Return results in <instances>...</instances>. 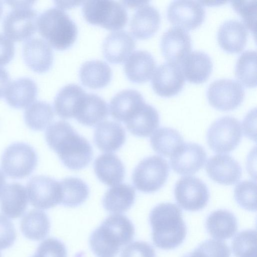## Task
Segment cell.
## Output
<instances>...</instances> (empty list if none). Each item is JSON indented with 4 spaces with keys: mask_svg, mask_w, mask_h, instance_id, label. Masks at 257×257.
<instances>
[{
    "mask_svg": "<svg viewBox=\"0 0 257 257\" xmlns=\"http://www.w3.org/2000/svg\"><path fill=\"white\" fill-rule=\"evenodd\" d=\"M45 138L50 148L69 169L81 170L92 159L91 145L68 122L58 121L49 125L45 132Z\"/></svg>",
    "mask_w": 257,
    "mask_h": 257,
    "instance_id": "6da1fadb",
    "label": "cell"
},
{
    "mask_svg": "<svg viewBox=\"0 0 257 257\" xmlns=\"http://www.w3.org/2000/svg\"><path fill=\"white\" fill-rule=\"evenodd\" d=\"M150 223L154 244L161 249H171L184 240L187 228L182 211L175 204L162 203L151 211Z\"/></svg>",
    "mask_w": 257,
    "mask_h": 257,
    "instance_id": "7a4b0ae2",
    "label": "cell"
},
{
    "mask_svg": "<svg viewBox=\"0 0 257 257\" xmlns=\"http://www.w3.org/2000/svg\"><path fill=\"white\" fill-rule=\"evenodd\" d=\"M135 228L125 215L113 214L105 218L90 237L92 250L99 257H114L121 247L133 239Z\"/></svg>",
    "mask_w": 257,
    "mask_h": 257,
    "instance_id": "3957f363",
    "label": "cell"
},
{
    "mask_svg": "<svg viewBox=\"0 0 257 257\" xmlns=\"http://www.w3.org/2000/svg\"><path fill=\"white\" fill-rule=\"evenodd\" d=\"M37 28L50 46L57 50L69 48L77 37L75 23L63 10L57 7L47 9L38 16Z\"/></svg>",
    "mask_w": 257,
    "mask_h": 257,
    "instance_id": "277c9868",
    "label": "cell"
},
{
    "mask_svg": "<svg viewBox=\"0 0 257 257\" xmlns=\"http://www.w3.org/2000/svg\"><path fill=\"white\" fill-rule=\"evenodd\" d=\"M12 9L5 16L2 27L13 41L29 38L37 30L38 13L32 6L35 1H6Z\"/></svg>",
    "mask_w": 257,
    "mask_h": 257,
    "instance_id": "5b68a950",
    "label": "cell"
},
{
    "mask_svg": "<svg viewBox=\"0 0 257 257\" xmlns=\"http://www.w3.org/2000/svg\"><path fill=\"white\" fill-rule=\"evenodd\" d=\"M82 10L89 23L109 30L118 31L123 28L128 19L124 6L113 1H85Z\"/></svg>",
    "mask_w": 257,
    "mask_h": 257,
    "instance_id": "8992f818",
    "label": "cell"
},
{
    "mask_svg": "<svg viewBox=\"0 0 257 257\" xmlns=\"http://www.w3.org/2000/svg\"><path fill=\"white\" fill-rule=\"evenodd\" d=\"M169 167L166 160L153 156L142 160L135 168L132 180L135 187L144 193H152L159 190L166 182Z\"/></svg>",
    "mask_w": 257,
    "mask_h": 257,
    "instance_id": "52a82bcc",
    "label": "cell"
},
{
    "mask_svg": "<svg viewBox=\"0 0 257 257\" xmlns=\"http://www.w3.org/2000/svg\"><path fill=\"white\" fill-rule=\"evenodd\" d=\"M37 162V154L31 146L24 143H16L5 150L1 158V167L9 177L22 179L33 172Z\"/></svg>",
    "mask_w": 257,
    "mask_h": 257,
    "instance_id": "ba28073f",
    "label": "cell"
},
{
    "mask_svg": "<svg viewBox=\"0 0 257 257\" xmlns=\"http://www.w3.org/2000/svg\"><path fill=\"white\" fill-rule=\"evenodd\" d=\"M242 136L240 122L235 117L225 116L215 120L210 126L206 139L210 148L217 153H227L239 145Z\"/></svg>",
    "mask_w": 257,
    "mask_h": 257,
    "instance_id": "9c48e42d",
    "label": "cell"
},
{
    "mask_svg": "<svg viewBox=\"0 0 257 257\" xmlns=\"http://www.w3.org/2000/svg\"><path fill=\"white\" fill-rule=\"evenodd\" d=\"M207 97L213 107L223 111L233 110L242 102L244 89L236 80L221 78L212 81L208 87Z\"/></svg>",
    "mask_w": 257,
    "mask_h": 257,
    "instance_id": "30bf717a",
    "label": "cell"
},
{
    "mask_svg": "<svg viewBox=\"0 0 257 257\" xmlns=\"http://www.w3.org/2000/svg\"><path fill=\"white\" fill-rule=\"evenodd\" d=\"M175 199L183 209L196 211L208 203L209 193L206 185L195 177L186 176L176 182L174 188Z\"/></svg>",
    "mask_w": 257,
    "mask_h": 257,
    "instance_id": "8fae6325",
    "label": "cell"
},
{
    "mask_svg": "<svg viewBox=\"0 0 257 257\" xmlns=\"http://www.w3.org/2000/svg\"><path fill=\"white\" fill-rule=\"evenodd\" d=\"M31 204L41 209H48L61 203L60 182L50 177L38 175L31 178L27 185Z\"/></svg>",
    "mask_w": 257,
    "mask_h": 257,
    "instance_id": "7c38bea8",
    "label": "cell"
},
{
    "mask_svg": "<svg viewBox=\"0 0 257 257\" xmlns=\"http://www.w3.org/2000/svg\"><path fill=\"white\" fill-rule=\"evenodd\" d=\"M167 16L169 21L176 27L191 30L198 27L203 22L205 10L199 1H174L167 8Z\"/></svg>",
    "mask_w": 257,
    "mask_h": 257,
    "instance_id": "4fadbf2b",
    "label": "cell"
},
{
    "mask_svg": "<svg viewBox=\"0 0 257 257\" xmlns=\"http://www.w3.org/2000/svg\"><path fill=\"white\" fill-rule=\"evenodd\" d=\"M170 157V165L174 172L182 175H190L203 167L207 155L199 144L187 143L181 145Z\"/></svg>",
    "mask_w": 257,
    "mask_h": 257,
    "instance_id": "5bb4252c",
    "label": "cell"
},
{
    "mask_svg": "<svg viewBox=\"0 0 257 257\" xmlns=\"http://www.w3.org/2000/svg\"><path fill=\"white\" fill-rule=\"evenodd\" d=\"M185 78L179 64L165 62L155 70L151 81L154 90L159 95L170 97L183 88Z\"/></svg>",
    "mask_w": 257,
    "mask_h": 257,
    "instance_id": "9a60e30c",
    "label": "cell"
},
{
    "mask_svg": "<svg viewBox=\"0 0 257 257\" xmlns=\"http://www.w3.org/2000/svg\"><path fill=\"white\" fill-rule=\"evenodd\" d=\"M161 49L169 61L181 62L191 50V39L188 32L178 27H171L162 35Z\"/></svg>",
    "mask_w": 257,
    "mask_h": 257,
    "instance_id": "2e32d148",
    "label": "cell"
},
{
    "mask_svg": "<svg viewBox=\"0 0 257 257\" xmlns=\"http://www.w3.org/2000/svg\"><path fill=\"white\" fill-rule=\"evenodd\" d=\"M206 171L214 181L230 185L237 183L241 176V168L231 156L218 154L210 157L206 165Z\"/></svg>",
    "mask_w": 257,
    "mask_h": 257,
    "instance_id": "e0dca14e",
    "label": "cell"
},
{
    "mask_svg": "<svg viewBox=\"0 0 257 257\" xmlns=\"http://www.w3.org/2000/svg\"><path fill=\"white\" fill-rule=\"evenodd\" d=\"M23 56L26 64L33 71H48L53 62V52L50 45L44 39L33 37L24 44Z\"/></svg>",
    "mask_w": 257,
    "mask_h": 257,
    "instance_id": "ac0fdd59",
    "label": "cell"
},
{
    "mask_svg": "<svg viewBox=\"0 0 257 257\" xmlns=\"http://www.w3.org/2000/svg\"><path fill=\"white\" fill-rule=\"evenodd\" d=\"M108 114L104 100L95 94L85 93L77 104L74 117L84 125L92 126L99 124Z\"/></svg>",
    "mask_w": 257,
    "mask_h": 257,
    "instance_id": "d6986e66",
    "label": "cell"
},
{
    "mask_svg": "<svg viewBox=\"0 0 257 257\" xmlns=\"http://www.w3.org/2000/svg\"><path fill=\"white\" fill-rule=\"evenodd\" d=\"M135 46V41L129 33L124 30L113 31L103 41V54L108 62L121 63L126 60Z\"/></svg>",
    "mask_w": 257,
    "mask_h": 257,
    "instance_id": "ffe728a7",
    "label": "cell"
},
{
    "mask_svg": "<svg viewBox=\"0 0 257 257\" xmlns=\"http://www.w3.org/2000/svg\"><path fill=\"white\" fill-rule=\"evenodd\" d=\"M247 29L241 21L231 19L224 21L217 31V40L220 46L230 53L241 51L247 42Z\"/></svg>",
    "mask_w": 257,
    "mask_h": 257,
    "instance_id": "44dd1931",
    "label": "cell"
},
{
    "mask_svg": "<svg viewBox=\"0 0 257 257\" xmlns=\"http://www.w3.org/2000/svg\"><path fill=\"white\" fill-rule=\"evenodd\" d=\"M161 16L158 10L147 3L140 7L132 16L130 28L137 39H145L153 35L158 30Z\"/></svg>",
    "mask_w": 257,
    "mask_h": 257,
    "instance_id": "7402d4cb",
    "label": "cell"
},
{
    "mask_svg": "<svg viewBox=\"0 0 257 257\" xmlns=\"http://www.w3.org/2000/svg\"><path fill=\"white\" fill-rule=\"evenodd\" d=\"M156 66L153 56L146 50H137L125 61L124 71L128 79L132 82L141 83L148 81Z\"/></svg>",
    "mask_w": 257,
    "mask_h": 257,
    "instance_id": "603a6c76",
    "label": "cell"
},
{
    "mask_svg": "<svg viewBox=\"0 0 257 257\" xmlns=\"http://www.w3.org/2000/svg\"><path fill=\"white\" fill-rule=\"evenodd\" d=\"M124 123L134 135L148 137L159 127V113L154 106L144 102Z\"/></svg>",
    "mask_w": 257,
    "mask_h": 257,
    "instance_id": "cb8c5ba5",
    "label": "cell"
},
{
    "mask_svg": "<svg viewBox=\"0 0 257 257\" xmlns=\"http://www.w3.org/2000/svg\"><path fill=\"white\" fill-rule=\"evenodd\" d=\"M28 203L27 190L18 183L9 184L4 188L0 198L2 213L11 218L21 216Z\"/></svg>",
    "mask_w": 257,
    "mask_h": 257,
    "instance_id": "d4e9b609",
    "label": "cell"
},
{
    "mask_svg": "<svg viewBox=\"0 0 257 257\" xmlns=\"http://www.w3.org/2000/svg\"><path fill=\"white\" fill-rule=\"evenodd\" d=\"M211 58L202 51H194L187 55L181 62V69L188 81L200 83L206 81L212 70Z\"/></svg>",
    "mask_w": 257,
    "mask_h": 257,
    "instance_id": "484cf974",
    "label": "cell"
},
{
    "mask_svg": "<svg viewBox=\"0 0 257 257\" xmlns=\"http://www.w3.org/2000/svg\"><path fill=\"white\" fill-rule=\"evenodd\" d=\"M145 102L138 91L130 89L123 90L116 94L110 101L111 115L114 119L124 123Z\"/></svg>",
    "mask_w": 257,
    "mask_h": 257,
    "instance_id": "4316f807",
    "label": "cell"
},
{
    "mask_svg": "<svg viewBox=\"0 0 257 257\" xmlns=\"http://www.w3.org/2000/svg\"><path fill=\"white\" fill-rule=\"evenodd\" d=\"M125 132L122 125L112 121H105L96 127L94 141L97 148L104 152H115L123 145Z\"/></svg>",
    "mask_w": 257,
    "mask_h": 257,
    "instance_id": "83f0119b",
    "label": "cell"
},
{
    "mask_svg": "<svg viewBox=\"0 0 257 257\" xmlns=\"http://www.w3.org/2000/svg\"><path fill=\"white\" fill-rule=\"evenodd\" d=\"M37 92L38 86L34 80L29 77H21L10 83L5 95L11 106L23 108L34 101Z\"/></svg>",
    "mask_w": 257,
    "mask_h": 257,
    "instance_id": "f1b7e54d",
    "label": "cell"
},
{
    "mask_svg": "<svg viewBox=\"0 0 257 257\" xmlns=\"http://www.w3.org/2000/svg\"><path fill=\"white\" fill-rule=\"evenodd\" d=\"M94 169L99 180L108 186L117 185L124 178L123 163L112 153L103 154L98 157L95 160Z\"/></svg>",
    "mask_w": 257,
    "mask_h": 257,
    "instance_id": "f546056e",
    "label": "cell"
},
{
    "mask_svg": "<svg viewBox=\"0 0 257 257\" xmlns=\"http://www.w3.org/2000/svg\"><path fill=\"white\" fill-rule=\"evenodd\" d=\"M82 84L92 89L103 88L110 82L112 71L108 64L101 60H91L84 62L79 72Z\"/></svg>",
    "mask_w": 257,
    "mask_h": 257,
    "instance_id": "4dcf8cb0",
    "label": "cell"
},
{
    "mask_svg": "<svg viewBox=\"0 0 257 257\" xmlns=\"http://www.w3.org/2000/svg\"><path fill=\"white\" fill-rule=\"evenodd\" d=\"M206 227L208 233L218 239H226L232 237L237 230L235 216L230 211L219 209L207 217Z\"/></svg>",
    "mask_w": 257,
    "mask_h": 257,
    "instance_id": "1f68e13d",
    "label": "cell"
},
{
    "mask_svg": "<svg viewBox=\"0 0 257 257\" xmlns=\"http://www.w3.org/2000/svg\"><path fill=\"white\" fill-rule=\"evenodd\" d=\"M136 197L134 188L128 184H120L112 187L105 193L102 204L111 213H123L133 205Z\"/></svg>",
    "mask_w": 257,
    "mask_h": 257,
    "instance_id": "d6a6232c",
    "label": "cell"
},
{
    "mask_svg": "<svg viewBox=\"0 0 257 257\" xmlns=\"http://www.w3.org/2000/svg\"><path fill=\"white\" fill-rule=\"evenodd\" d=\"M85 93L83 89L75 84L63 87L54 99V106L57 115L64 119L74 117L77 104Z\"/></svg>",
    "mask_w": 257,
    "mask_h": 257,
    "instance_id": "836d02e7",
    "label": "cell"
},
{
    "mask_svg": "<svg viewBox=\"0 0 257 257\" xmlns=\"http://www.w3.org/2000/svg\"><path fill=\"white\" fill-rule=\"evenodd\" d=\"M50 223L47 214L43 211L33 209L27 213L21 221V230L28 239L40 240L48 234Z\"/></svg>",
    "mask_w": 257,
    "mask_h": 257,
    "instance_id": "e575fe53",
    "label": "cell"
},
{
    "mask_svg": "<svg viewBox=\"0 0 257 257\" xmlns=\"http://www.w3.org/2000/svg\"><path fill=\"white\" fill-rule=\"evenodd\" d=\"M150 144L156 153L167 157L171 156L183 144V138L176 130L161 127L151 136Z\"/></svg>",
    "mask_w": 257,
    "mask_h": 257,
    "instance_id": "d590c367",
    "label": "cell"
},
{
    "mask_svg": "<svg viewBox=\"0 0 257 257\" xmlns=\"http://www.w3.org/2000/svg\"><path fill=\"white\" fill-rule=\"evenodd\" d=\"M26 125L31 130L42 131L54 118L52 106L47 102L37 100L27 107L24 112Z\"/></svg>",
    "mask_w": 257,
    "mask_h": 257,
    "instance_id": "8d00e7d4",
    "label": "cell"
},
{
    "mask_svg": "<svg viewBox=\"0 0 257 257\" xmlns=\"http://www.w3.org/2000/svg\"><path fill=\"white\" fill-rule=\"evenodd\" d=\"M59 182L61 193L60 204L68 207H76L82 204L87 198L88 187L80 179L69 177Z\"/></svg>",
    "mask_w": 257,
    "mask_h": 257,
    "instance_id": "74e56055",
    "label": "cell"
},
{
    "mask_svg": "<svg viewBox=\"0 0 257 257\" xmlns=\"http://www.w3.org/2000/svg\"><path fill=\"white\" fill-rule=\"evenodd\" d=\"M256 52L247 50L238 57L235 66L236 78L243 85L252 87L256 85Z\"/></svg>",
    "mask_w": 257,
    "mask_h": 257,
    "instance_id": "f35d334b",
    "label": "cell"
},
{
    "mask_svg": "<svg viewBox=\"0 0 257 257\" xmlns=\"http://www.w3.org/2000/svg\"><path fill=\"white\" fill-rule=\"evenodd\" d=\"M256 232L247 229L237 233L233 238L231 247L236 257H256Z\"/></svg>",
    "mask_w": 257,
    "mask_h": 257,
    "instance_id": "ab89813d",
    "label": "cell"
},
{
    "mask_svg": "<svg viewBox=\"0 0 257 257\" xmlns=\"http://www.w3.org/2000/svg\"><path fill=\"white\" fill-rule=\"evenodd\" d=\"M256 185L251 180L243 181L237 184L234 190V197L242 208L251 211L256 210Z\"/></svg>",
    "mask_w": 257,
    "mask_h": 257,
    "instance_id": "60d3db41",
    "label": "cell"
},
{
    "mask_svg": "<svg viewBox=\"0 0 257 257\" xmlns=\"http://www.w3.org/2000/svg\"><path fill=\"white\" fill-rule=\"evenodd\" d=\"M193 252L197 257H230L231 255L226 243L212 239L203 242Z\"/></svg>",
    "mask_w": 257,
    "mask_h": 257,
    "instance_id": "b9f144b4",
    "label": "cell"
},
{
    "mask_svg": "<svg viewBox=\"0 0 257 257\" xmlns=\"http://www.w3.org/2000/svg\"><path fill=\"white\" fill-rule=\"evenodd\" d=\"M231 4L236 12L242 17L243 23L247 29L251 32H255L256 1H234L231 2Z\"/></svg>",
    "mask_w": 257,
    "mask_h": 257,
    "instance_id": "7bdbcfd3",
    "label": "cell"
},
{
    "mask_svg": "<svg viewBox=\"0 0 257 257\" xmlns=\"http://www.w3.org/2000/svg\"><path fill=\"white\" fill-rule=\"evenodd\" d=\"M36 253L43 257H67V250L64 243L55 238H48L38 247Z\"/></svg>",
    "mask_w": 257,
    "mask_h": 257,
    "instance_id": "ee69618b",
    "label": "cell"
},
{
    "mask_svg": "<svg viewBox=\"0 0 257 257\" xmlns=\"http://www.w3.org/2000/svg\"><path fill=\"white\" fill-rule=\"evenodd\" d=\"M120 257H156L154 248L145 241L133 242L122 250Z\"/></svg>",
    "mask_w": 257,
    "mask_h": 257,
    "instance_id": "f6af8a7d",
    "label": "cell"
},
{
    "mask_svg": "<svg viewBox=\"0 0 257 257\" xmlns=\"http://www.w3.org/2000/svg\"><path fill=\"white\" fill-rule=\"evenodd\" d=\"M16 238V232L13 223L0 214V250L11 246Z\"/></svg>",
    "mask_w": 257,
    "mask_h": 257,
    "instance_id": "bcb514c9",
    "label": "cell"
},
{
    "mask_svg": "<svg viewBox=\"0 0 257 257\" xmlns=\"http://www.w3.org/2000/svg\"><path fill=\"white\" fill-rule=\"evenodd\" d=\"M15 50L13 41L5 34L0 33V65H5L11 60Z\"/></svg>",
    "mask_w": 257,
    "mask_h": 257,
    "instance_id": "7dc6e473",
    "label": "cell"
},
{
    "mask_svg": "<svg viewBox=\"0 0 257 257\" xmlns=\"http://www.w3.org/2000/svg\"><path fill=\"white\" fill-rule=\"evenodd\" d=\"M10 76L8 71L0 66V97H2L10 84Z\"/></svg>",
    "mask_w": 257,
    "mask_h": 257,
    "instance_id": "c3c4849f",
    "label": "cell"
},
{
    "mask_svg": "<svg viewBox=\"0 0 257 257\" xmlns=\"http://www.w3.org/2000/svg\"><path fill=\"white\" fill-rule=\"evenodd\" d=\"M56 6L58 8L63 10L69 8H71L73 7H75L79 5L81 2H69L68 4H67V2L62 1H55Z\"/></svg>",
    "mask_w": 257,
    "mask_h": 257,
    "instance_id": "681fc988",
    "label": "cell"
},
{
    "mask_svg": "<svg viewBox=\"0 0 257 257\" xmlns=\"http://www.w3.org/2000/svg\"><path fill=\"white\" fill-rule=\"evenodd\" d=\"M123 5L130 8H136L140 7L143 5L148 3V1H123Z\"/></svg>",
    "mask_w": 257,
    "mask_h": 257,
    "instance_id": "f907efd6",
    "label": "cell"
},
{
    "mask_svg": "<svg viewBox=\"0 0 257 257\" xmlns=\"http://www.w3.org/2000/svg\"><path fill=\"white\" fill-rule=\"evenodd\" d=\"M6 184L5 176L4 173L0 170V196L5 188Z\"/></svg>",
    "mask_w": 257,
    "mask_h": 257,
    "instance_id": "816d5d0a",
    "label": "cell"
},
{
    "mask_svg": "<svg viewBox=\"0 0 257 257\" xmlns=\"http://www.w3.org/2000/svg\"><path fill=\"white\" fill-rule=\"evenodd\" d=\"M3 12V4L1 1H0V18L1 17Z\"/></svg>",
    "mask_w": 257,
    "mask_h": 257,
    "instance_id": "f5cc1de1",
    "label": "cell"
},
{
    "mask_svg": "<svg viewBox=\"0 0 257 257\" xmlns=\"http://www.w3.org/2000/svg\"><path fill=\"white\" fill-rule=\"evenodd\" d=\"M182 257H193V256L192 255V253L190 252L185 254Z\"/></svg>",
    "mask_w": 257,
    "mask_h": 257,
    "instance_id": "db71d44e",
    "label": "cell"
},
{
    "mask_svg": "<svg viewBox=\"0 0 257 257\" xmlns=\"http://www.w3.org/2000/svg\"><path fill=\"white\" fill-rule=\"evenodd\" d=\"M32 257H43L42 256H41L40 255L35 253V254Z\"/></svg>",
    "mask_w": 257,
    "mask_h": 257,
    "instance_id": "11a10c76",
    "label": "cell"
},
{
    "mask_svg": "<svg viewBox=\"0 0 257 257\" xmlns=\"http://www.w3.org/2000/svg\"><path fill=\"white\" fill-rule=\"evenodd\" d=\"M0 257H2L1 254H0Z\"/></svg>",
    "mask_w": 257,
    "mask_h": 257,
    "instance_id": "9f6ffc18",
    "label": "cell"
}]
</instances>
